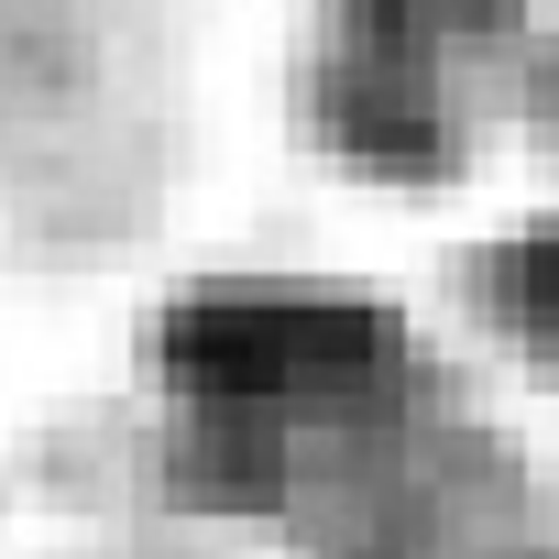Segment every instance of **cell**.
Instances as JSON below:
<instances>
[{
	"label": "cell",
	"mask_w": 559,
	"mask_h": 559,
	"mask_svg": "<svg viewBox=\"0 0 559 559\" xmlns=\"http://www.w3.org/2000/svg\"><path fill=\"white\" fill-rule=\"evenodd\" d=\"M176 362L219 428H297L319 406H352L395 362V330L341 297H230V308L187 319Z\"/></svg>",
	"instance_id": "6da1fadb"
},
{
	"label": "cell",
	"mask_w": 559,
	"mask_h": 559,
	"mask_svg": "<svg viewBox=\"0 0 559 559\" xmlns=\"http://www.w3.org/2000/svg\"><path fill=\"white\" fill-rule=\"evenodd\" d=\"M493 308H504V330H515L526 352L559 362V230H537V241H515V252L493 263Z\"/></svg>",
	"instance_id": "7a4b0ae2"
}]
</instances>
